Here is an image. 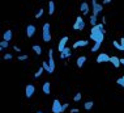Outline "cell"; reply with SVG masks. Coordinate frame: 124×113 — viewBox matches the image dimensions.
I'll list each match as a JSON object with an SVG mask.
<instances>
[{"label":"cell","instance_id":"3","mask_svg":"<svg viewBox=\"0 0 124 113\" xmlns=\"http://www.w3.org/2000/svg\"><path fill=\"white\" fill-rule=\"evenodd\" d=\"M73 30H84L85 29V21H84V19L81 16H77L76 17V21L73 24Z\"/></svg>","mask_w":124,"mask_h":113},{"label":"cell","instance_id":"8","mask_svg":"<svg viewBox=\"0 0 124 113\" xmlns=\"http://www.w3.org/2000/svg\"><path fill=\"white\" fill-rule=\"evenodd\" d=\"M110 57L108 54H106V53H101L98 54V57H97V63H107V62H110Z\"/></svg>","mask_w":124,"mask_h":113},{"label":"cell","instance_id":"4","mask_svg":"<svg viewBox=\"0 0 124 113\" xmlns=\"http://www.w3.org/2000/svg\"><path fill=\"white\" fill-rule=\"evenodd\" d=\"M92 8H93V15L94 16H98L101 12L103 11V5L102 4H99L97 0H92Z\"/></svg>","mask_w":124,"mask_h":113},{"label":"cell","instance_id":"37","mask_svg":"<svg viewBox=\"0 0 124 113\" xmlns=\"http://www.w3.org/2000/svg\"><path fill=\"white\" fill-rule=\"evenodd\" d=\"M102 24H103V25L106 24V17L105 16H102Z\"/></svg>","mask_w":124,"mask_h":113},{"label":"cell","instance_id":"14","mask_svg":"<svg viewBox=\"0 0 124 113\" xmlns=\"http://www.w3.org/2000/svg\"><path fill=\"white\" fill-rule=\"evenodd\" d=\"M80 11H81L82 15H88L89 13V3L88 1H82L81 5H80Z\"/></svg>","mask_w":124,"mask_h":113},{"label":"cell","instance_id":"23","mask_svg":"<svg viewBox=\"0 0 124 113\" xmlns=\"http://www.w3.org/2000/svg\"><path fill=\"white\" fill-rule=\"evenodd\" d=\"M112 45H114V47H115V49H118V50H120V51H123V49H122V45H120V42H119V41L114 40V41H112Z\"/></svg>","mask_w":124,"mask_h":113},{"label":"cell","instance_id":"9","mask_svg":"<svg viewBox=\"0 0 124 113\" xmlns=\"http://www.w3.org/2000/svg\"><path fill=\"white\" fill-rule=\"evenodd\" d=\"M67 42H68V37H67V36L62 37V40H60L59 43H58V50H59V53H62V51L67 47Z\"/></svg>","mask_w":124,"mask_h":113},{"label":"cell","instance_id":"24","mask_svg":"<svg viewBox=\"0 0 124 113\" xmlns=\"http://www.w3.org/2000/svg\"><path fill=\"white\" fill-rule=\"evenodd\" d=\"M42 67H43L45 71H47L48 74H51V68H50V66H48V62H42Z\"/></svg>","mask_w":124,"mask_h":113},{"label":"cell","instance_id":"18","mask_svg":"<svg viewBox=\"0 0 124 113\" xmlns=\"http://www.w3.org/2000/svg\"><path fill=\"white\" fill-rule=\"evenodd\" d=\"M47 13H48L50 16L55 13V3H54L52 0H50V1H48V12Z\"/></svg>","mask_w":124,"mask_h":113},{"label":"cell","instance_id":"20","mask_svg":"<svg viewBox=\"0 0 124 113\" xmlns=\"http://www.w3.org/2000/svg\"><path fill=\"white\" fill-rule=\"evenodd\" d=\"M31 49H33V51H34L37 55H41V54H42V47L39 45H33Z\"/></svg>","mask_w":124,"mask_h":113},{"label":"cell","instance_id":"15","mask_svg":"<svg viewBox=\"0 0 124 113\" xmlns=\"http://www.w3.org/2000/svg\"><path fill=\"white\" fill-rule=\"evenodd\" d=\"M42 91L45 95H50V92H51V84H50V82H45V83H43Z\"/></svg>","mask_w":124,"mask_h":113},{"label":"cell","instance_id":"1","mask_svg":"<svg viewBox=\"0 0 124 113\" xmlns=\"http://www.w3.org/2000/svg\"><path fill=\"white\" fill-rule=\"evenodd\" d=\"M105 25L102 22L97 24L95 26H92L90 29V33H89V37L92 41H94V43H102L103 40H105Z\"/></svg>","mask_w":124,"mask_h":113},{"label":"cell","instance_id":"31","mask_svg":"<svg viewBox=\"0 0 124 113\" xmlns=\"http://www.w3.org/2000/svg\"><path fill=\"white\" fill-rule=\"evenodd\" d=\"M29 58L28 54H21V55H18V61H26Z\"/></svg>","mask_w":124,"mask_h":113},{"label":"cell","instance_id":"7","mask_svg":"<svg viewBox=\"0 0 124 113\" xmlns=\"http://www.w3.org/2000/svg\"><path fill=\"white\" fill-rule=\"evenodd\" d=\"M48 66L51 68V74L55 71V59H54V50L50 49L48 50Z\"/></svg>","mask_w":124,"mask_h":113},{"label":"cell","instance_id":"25","mask_svg":"<svg viewBox=\"0 0 124 113\" xmlns=\"http://www.w3.org/2000/svg\"><path fill=\"white\" fill-rule=\"evenodd\" d=\"M7 47H9V42L1 40V41H0V49H7Z\"/></svg>","mask_w":124,"mask_h":113},{"label":"cell","instance_id":"2","mask_svg":"<svg viewBox=\"0 0 124 113\" xmlns=\"http://www.w3.org/2000/svg\"><path fill=\"white\" fill-rule=\"evenodd\" d=\"M42 40L45 42H50L51 41V26L50 22H45L42 28Z\"/></svg>","mask_w":124,"mask_h":113},{"label":"cell","instance_id":"28","mask_svg":"<svg viewBox=\"0 0 124 113\" xmlns=\"http://www.w3.org/2000/svg\"><path fill=\"white\" fill-rule=\"evenodd\" d=\"M116 83H118V85H120V87L124 88V75H123V76H120L119 79L116 80Z\"/></svg>","mask_w":124,"mask_h":113},{"label":"cell","instance_id":"22","mask_svg":"<svg viewBox=\"0 0 124 113\" xmlns=\"http://www.w3.org/2000/svg\"><path fill=\"white\" fill-rule=\"evenodd\" d=\"M97 20H98V16L92 15V16H90V25H92V26H95L97 24H98V22H97Z\"/></svg>","mask_w":124,"mask_h":113},{"label":"cell","instance_id":"27","mask_svg":"<svg viewBox=\"0 0 124 113\" xmlns=\"http://www.w3.org/2000/svg\"><path fill=\"white\" fill-rule=\"evenodd\" d=\"M43 12H45V9H43V8H39V11L35 13V19H41V17L43 16Z\"/></svg>","mask_w":124,"mask_h":113},{"label":"cell","instance_id":"12","mask_svg":"<svg viewBox=\"0 0 124 113\" xmlns=\"http://www.w3.org/2000/svg\"><path fill=\"white\" fill-rule=\"evenodd\" d=\"M59 55H60V59H65V58H69V57L72 55V50H71V47L67 46L65 49L59 54Z\"/></svg>","mask_w":124,"mask_h":113},{"label":"cell","instance_id":"32","mask_svg":"<svg viewBox=\"0 0 124 113\" xmlns=\"http://www.w3.org/2000/svg\"><path fill=\"white\" fill-rule=\"evenodd\" d=\"M68 107H69L68 103H64V104H63V107H62V113H63V112H65L67 109H68Z\"/></svg>","mask_w":124,"mask_h":113},{"label":"cell","instance_id":"35","mask_svg":"<svg viewBox=\"0 0 124 113\" xmlns=\"http://www.w3.org/2000/svg\"><path fill=\"white\" fill-rule=\"evenodd\" d=\"M13 50H15V51H17V53H21V49H20L18 46H13Z\"/></svg>","mask_w":124,"mask_h":113},{"label":"cell","instance_id":"19","mask_svg":"<svg viewBox=\"0 0 124 113\" xmlns=\"http://www.w3.org/2000/svg\"><path fill=\"white\" fill-rule=\"evenodd\" d=\"M93 107H94V103L93 101H86L85 104H84V108H85V111H92L93 109Z\"/></svg>","mask_w":124,"mask_h":113},{"label":"cell","instance_id":"34","mask_svg":"<svg viewBox=\"0 0 124 113\" xmlns=\"http://www.w3.org/2000/svg\"><path fill=\"white\" fill-rule=\"evenodd\" d=\"M119 42H120V45H122V49H123V51H124V37H122V38L119 40Z\"/></svg>","mask_w":124,"mask_h":113},{"label":"cell","instance_id":"36","mask_svg":"<svg viewBox=\"0 0 124 113\" xmlns=\"http://www.w3.org/2000/svg\"><path fill=\"white\" fill-rule=\"evenodd\" d=\"M80 111H78V109H77V108H72L71 109V113H78Z\"/></svg>","mask_w":124,"mask_h":113},{"label":"cell","instance_id":"11","mask_svg":"<svg viewBox=\"0 0 124 113\" xmlns=\"http://www.w3.org/2000/svg\"><path fill=\"white\" fill-rule=\"evenodd\" d=\"M89 45V41L88 40H77L75 43H73V49H77V47H85Z\"/></svg>","mask_w":124,"mask_h":113},{"label":"cell","instance_id":"38","mask_svg":"<svg viewBox=\"0 0 124 113\" xmlns=\"http://www.w3.org/2000/svg\"><path fill=\"white\" fill-rule=\"evenodd\" d=\"M120 63H122L123 66H124V58H120Z\"/></svg>","mask_w":124,"mask_h":113},{"label":"cell","instance_id":"10","mask_svg":"<svg viewBox=\"0 0 124 113\" xmlns=\"http://www.w3.org/2000/svg\"><path fill=\"white\" fill-rule=\"evenodd\" d=\"M35 32H37L35 25H33V24H29V25L26 26V36H28L29 38H31V37L35 34Z\"/></svg>","mask_w":124,"mask_h":113},{"label":"cell","instance_id":"30","mask_svg":"<svg viewBox=\"0 0 124 113\" xmlns=\"http://www.w3.org/2000/svg\"><path fill=\"white\" fill-rule=\"evenodd\" d=\"M12 58H13V55H12V54H9V53H7V54L3 55V59H5V61H11Z\"/></svg>","mask_w":124,"mask_h":113},{"label":"cell","instance_id":"17","mask_svg":"<svg viewBox=\"0 0 124 113\" xmlns=\"http://www.w3.org/2000/svg\"><path fill=\"white\" fill-rule=\"evenodd\" d=\"M85 62H86V57L85 55H80L78 58H77V61H76V64H77V67L81 68L84 64H85Z\"/></svg>","mask_w":124,"mask_h":113},{"label":"cell","instance_id":"16","mask_svg":"<svg viewBox=\"0 0 124 113\" xmlns=\"http://www.w3.org/2000/svg\"><path fill=\"white\" fill-rule=\"evenodd\" d=\"M12 37H13V32L11 29H8V30H5L4 34H3V40L7 41V42H9V41L12 40Z\"/></svg>","mask_w":124,"mask_h":113},{"label":"cell","instance_id":"26","mask_svg":"<svg viewBox=\"0 0 124 113\" xmlns=\"http://www.w3.org/2000/svg\"><path fill=\"white\" fill-rule=\"evenodd\" d=\"M81 99H82V95H81V92H77V93L75 95V96H73V100H75L76 103H77V101H80Z\"/></svg>","mask_w":124,"mask_h":113},{"label":"cell","instance_id":"33","mask_svg":"<svg viewBox=\"0 0 124 113\" xmlns=\"http://www.w3.org/2000/svg\"><path fill=\"white\" fill-rule=\"evenodd\" d=\"M111 0H103V1H102V5H108V4H111Z\"/></svg>","mask_w":124,"mask_h":113},{"label":"cell","instance_id":"39","mask_svg":"<svg viewBox=\"0 0 124 113\" xmlns=\"http://www.w3.org/2000/svg\"><path fill=\"white\" fill-rule=\"evenodd\" d=\"M37 113H43V112H37Z\"/></svg>","mask_w":124,"mask_h":113},{"label":"cell","instance_id":"13","mask_svg":"<svg viewBox=\"0 0 124 113\" xmlns=\"http://www.w3.org/2000/svg\"><path fill=\"white\" fill-rule=\"evenodd\" d=\"M110 63H111L115 68H119L120 66H122V63H120V58H118L116 55H112L111 58H110Z\"/></svg>","mask_w":124,"mask_h":113},{"label":"cell","instance_id":"5","mask_svg":"<svg viewBox=\"0 0 124 113\" xmlns=\"http://www.w3.org/2000/svg\"><path fill=\"white\" fill-rule=\"evenodd\" d=\"M62 107H63V104L58 100V99H55V100L52 101V107H51L52 113H62Z\"/></svg>","mask_w":124,"mask_h":113},{"label":"cell","instance_id":"29","mask_svg":"<svg viewBox=\"0 0 124 113\" xmlns=\"http://www.w3.org/2000/svg\"><path fill=\"white\" fill-rule=\"evenodd\" d=\"M101 45H102V43H94V45H93V47H92V53H95V51H98L99 47H101Z\"/></svg>","mask_w":124,"mask_h":113},{"label":"cell","instance_id":"6","mask_svg":"<svg viewBox=\"0 0 124 113\" xmlns=\"http://www.w3.org/2000/svg\"><path fill=\"white\" fill-rule=\"evenodd\" d=\"M34 93H35V87H34V84L29 83V84L25 87V96L28 97V99H30Z\"/></svg>","mask_w":124,"mask_h":113},{"label":"cell","instance_id":"21","mask_svg":"<svg viewBox=\"0 0 124 113\" xmlns=\"http://www.w3.org/2000/svg\"><path fill=\"white\" fill-rule=\"evenodd\" d=\"M43 71H45V70H43V67L41 66V67H39V68H38V70H37V72L34 74V78H35V79H39V78H41V76H42V74H43Z\"/></svg>","mask_w":124,"mask_h":113}]
</instances>
